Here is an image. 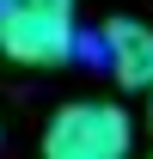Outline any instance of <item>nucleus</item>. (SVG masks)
I'll use <instances>...</instances> for the list:
<instances>
[{
	"mask_svg": "<svg viewBox=\"0 0 153 159\" xmlns=\"http://www.w3.org/2000/svg\"><path fill=\"white\" fill-rule=\"evenodd\" d=\"M129 153H135V122L110 98H74L43 129V159H129Z\"/></svg>",
	"mask_w": 153,
	"mask_h": 159,
	"instance_id": "obj_1",
	"label": "nucleus"
},
{
	"mask_svg": "<svg viewBox=\"0 0 153 159\" xmlns=\"http://www.w3.org/2000/svg\"><path fill=\"white\" fill-rule=\"evenodd\" d=\"M80 49L74 12L61 6H31V0H0V55L19 67H61Z\"/></svg>",
	"mask_w": 153,
	"mask_h": 159,
	"instance_id": "obj_2",
	"label": "nucleus"
},
{
	"mask_svg": "<svg viewBox=\"0 0 153 159\" xmlns=\"http://www.w3.org/2000/svg\"><path fill=\"white\" fill-rule=\"evenodd\" d=\"M104 61H110L116 86L129 92H153V31L135 19H110L104 25Z\"/></svg>",
	"mask_w": 153,
	"mask_h": 159,
	"instance_id": "obj_3",
	"label": "nucleus"
},
{
	"mask_svg": "<svg viewBox=\"0 0 153 159\" xmlns=\"http://www.w3.org/2000/svg\"><path fill=\"white\" fill-rule=\"evenodd\" d=\"M31 6H61V12H74V0H31Z\"/></svg>",
	"mask_w": 153,
	"mask_h": 159,
	"instance_id": "obj_4",
	"label": "nucleus"
}]
</instances>
